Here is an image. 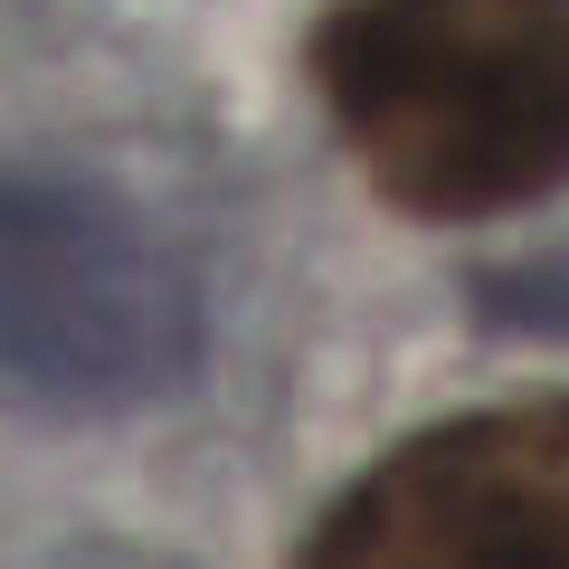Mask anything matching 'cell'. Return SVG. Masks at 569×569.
I'll return each instance as SVG.
<instances>
[{
  "mask_svg": "<svg viewBox=\"0 0 569 569\" xmlns=\"http://www.w3.org/2000/svg\"><path fill=\"white\" fill-rule=\"evenodd\" d=\"M305 67L399 219L485 228L569 181V0H332Z\"/></svg>",
  "mask_w": 569,
  "mask_h": 569,
  "instance_id": "6da1fadb",
  "label": "cell"
},
{
  "mask_svg": "<svg viewBox=\"0 0 569 569\" xmlns=\"http://www.w3.org/2000/svg\"><path fill=\"white\" fill-rule=\"evenodd\" d=\"M200 361V284L133 200L0 162V389L39 408H142Z\"/></svg>",
  "mask_w": 569,
  "mask_h": 569,
  "instance_id": "7a4b0ae2",
  "label": "cell"
},
{
  "mask_svg": "<svg viewBox=\"0 0 569 569\" xmlns=\"http://www.w3.org/2000/svg\"><path fill=\"white\" fill-rule=\"evenodd\" d=\"M295 569H569V399H493L370 456Z\"/></svg>",
  "mask_w": 569,
  "mask_h": 569,
  "instance_id": "3957f363",
  "label": "cell"
}]
</instances>
